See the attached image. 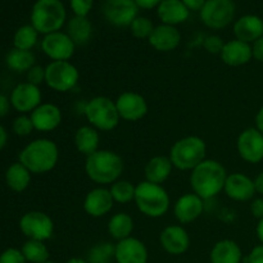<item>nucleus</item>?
I'll list each match as a JSON object with an SVG mask.
<instances>
[{
  "label": "nucleus",
  "instance_id": "1",
  "mask_svg": "<svg viewBox=\"0 0 263 263\" xmlns=\"http://www.w3.org/2000/svg\"><path fill=\"white\" fill-rule=\"evenodd\" d=\"M228 171L221 162L216 159H204L190 172V187L194 194L203 200H210L223 192Z\"/></svg>",
  "mask_w": 263,
  "mask_h": 263
},
{
  "label": "nucleus",
  "instance_id": "2",
  "mask_svg": "<svg viewBox=\"0 0 263 263\" xmlns=\"http://www.w3.org/2000/svg\"><path fill=\"white\" fill-rule=\"evenodd\" d=\"M125 170L122 157L109 149H99L85 159V174L98 186H109Z\"/></svg>",
  "mask_w": 263,
  "mask_h": 263
},
{
  "label": "nucleus",
  "instance_id": "3",
  "mask_svg": "<svg viewBox=\"0 0 263 263\" xmlns=\"http://www.w3.org/2000/svg\"><path fill=\"white\" fill-rule=\"evenodd\" d=\"M59 161V148L55 141L46 138L35 139L28 143L18 156V162L31 174L43 175L53 171Z\"/></svg>",
  "mask_w": 263,
  "mask_h": 263
},
{
  "label": "nucleus",
  "instance_id": "4",
  "mask_svg": "<svg viewBox=\"0 0 263 263\" xmlns=\"http://www.w3.org/2000/svg\"><path fill=\"white\" fill-rule=\"evenodd\" d=\"M134 202L139 212L149 218L163 217L171 207V198L163 185L153 184L146 180L136 184Z\"/></svg>",
  "mask_w": 263,
  "mask_h": 263
},
{
  "label": "nucleus",
  "instance_id": "5",
  "mask_svg": "<svg viewBox=\"0 0 263 263\" xmlns=\"http://www.w3.org/2000/svg\"><path fill=\"white\" fill-rule=\"evenodd\" d=\"M174 168L192 172L207 159V144L200 136L187 135L172 144L168 154Z\"/></svg>",
  "mask_w": 263,
  "mask_h": 263
},
{
  "label": "nucleus",
  "instance_id": "6",
  "mask_svg": "<svg viewBox=\"0 0 263 263\" xmlns=\"http://www.w3.org/2000/svg\"><path fill=\"white\" fill-rule=\"evenodd\" d=\"M31 25L41 35L61 31L66 25L67 10L62 0H36L31 9Z\"/></svg>",
  "mask_w": 263,
  "mask_h": 263
},
{
  "label": "nucleus",
  "instance_id": "7",
  "mask_svg": "<svg viewBox=\"0 0 263 263\" xmlns=\"http://www.w3.org/2000/svg\"><path fill=\"white\" fill-rule=\"evenodd\" d=\"M84 116L89 125L100 133L115 130L121 121L116 102L108 97H94L87 100Z\"/></svg>",
  "mask_w": 263,
  "mask_h": 263
},
{
  "label": "nucleus",
  "instance_id": "8",
  "mask_svg": "<svg viewBox=\"0 0 263 263\" xmlns=\"http://www.w3.org/2000/svg\"><path fill=\"white\" fill-rule=\"evenodd\" d=\"M80 81L79 68L69 61L50 62L45 67V84L57 92H68Z\"/></svg>",
  "mask_w": 263,
  "mask_h": 263
},
{
  "label": "nucleus",
  "instance_id": "9",
  "mask_svg": "<svg viewBox=\"0 0 263 263\" xmlns=\"http://www.w3.org/2000/svg\"><path fill=\"white\" fill-rule=\"evenodd\" d=\"M234 0H207L199 12L203 25L211 30H222L235 18Z\"/></svg>",
  "mask_w": 263,
  "mask_h": 263
},
{
  "label": "nucleus",
  "instance_id": "10",
  "mask_svg": "<svg viewBox=\"0 0 263 263\" xmlns=\"http://www.w3.org/2000/svg\"><path fill=\"white\" fill-rule=\"evenodd\" d=\"M20 230L31 240L46 241L54 234V222L49 215L41 211H30L20 220Z\"/></svg>",
  "mask_w": 263,
  "mask_h": 263
},
{
  "label": "nucleus",
  "instance_id": "11",
  "mask_svg": "<svg viewBox=\"0 0 263 263\" xmlns=\"http://www.w3.org/2000/svg\"><path fill=\"white\" fill-rule=\"evenodd\" d=\"M41 50L51 62L71 61L76 51V44L67 32L57 31L48 33L41 40Z\"/></svg>",
  "mask_w": 263,
  "mask_h": 263
},
{
  "label": "nucleus",
  "instance_id": "12",
  "mask_svg": "<svg viewBox=\"0 0 263 263\" xmlns=\"http://www.w3.org/2000/svg\"><path fill=\"white\" fill-rule=\"evenodd\" d=\"M104 18L116 27H130L139 15L135 0H105L103 4Z\"/></svg>",
  "mask_w": 263,
  "mask_h": 263
},
{
  "label": "nucleus",
  "instance_id": "13",
  "mask_svg": "<svg viewBox=\"0 0 263 263\" xmlns=\"http://www.w3.org/2000/svg\"><path fill=\"white\" fill-rule=\"evenodd\" d=\"M236 151L247 163L257 164L263 161V134L256 127H248L239 134Z\"/></svg>",
  "mask_w": 263,
  "mask_h": 263
},
{
  "label": "nucleus",
  "instance_id": "14",
  "mask_svg": "<svg viewBox=\"0 0 263 263\" xmlns=\"http://www.w3.org/2000/svg\"><path fill=\"white\" fill-rule=\"evenodd\" d=\"M115 102L120 118L126 122H138L148 115V102L139 92L125 91Z\"/></svg>",
  "mask_w": 263,
  "mask_h": 263
},
{
  "label": "nucleus",
  "instance_id": "15",
  "mask_svg": "<svg viewBox=\"0 0 263 263\" xmlns=\"http://www.w3.org/2000/svg\"><path fill=\"white\" fill-rule=\"evenodd\" d=\"M10 104L21 115H27L33 112L39 105L43 103V94L40 86L30 84V82H21L10 92Z\"/></svg>",
  "mask_w": 263,
  "mask_h": 263
},
{
  "label": "nucleus",
  "instance_id": "16",
  "mask_svg": "<svg viewBox=\"0 0 263 263\" xmlns=\"http://www.w3.org/2000/svg\"><path fill=\"white\" fill-rule=\"evenodd\" d=\"M159 244L166 253L181 256L190 247V236L182 225H168L159 234Z\"/></svg>",
  "mask_w": 263,
  "mask_h": 263
},
{
  "label": "nucleus",
  "instance_id": "17",
  "mask_svg": "<svg viewBox=\"0 0 263 263\" xmlns=\"http://www.w3.org/2000/svg\"><path fill=\"white\" fill-rule=\"evenodd\" d=\"M113 207H115V200L109 189L105 186H97L89 190L82 203L85 213L92 218L104 217L113 210Z\"/></svg>",
  "mask_w": 263,
  "mask_h": 263
},
{
  "label": "nucleus",
  "instance_id": "18",
  "mask_svg": "<svg viewBox=\"0 0 263 263\" xmlns=\"http://www.w3.org/2000/svg\"><path fill=\"white\" fill-rule=\"evenodd\" d=\"M204 202L199 195L186 193L177 198L174 204L175 218L180 225H187L197 221L204 212Z\"/></svg>",
  "mask_w": 263,
  "mask_h": 263
},
{
  "label": "nucleus",
  "instance_id": "19",
  "mask_svg": "<svg viewBox=\"0 0 263 263\" xmlns=\"http://www.w3.org/2000/svg\"><path fill=\"white\" fill-rule=\"evenodd\" d=\"M149 252L145 243L135 236L117 241L115 244L116 263H148Z\"/></svg>",
  "mask_w": 263,
  "mask_h": 263
},
{
  "label": "nucleus",
  "instance_id": "20",
  "mask_svg": "<svg viewBox=\"0 0 263 263\" xmlns=\"http://www.w3.org/2000/svg\"><path fill=\"white\" fill-rule=\"evenodd\" d=\"M31 121L36 131L51 133L61 126L63 115L61 108L53 103H41L33 112L30 113Z\"/></svg>",
  "mask_w": 263,
  "mask_h": 263
},
{
  "label": "nucleus",
  "instance_id": "21",
  "mask_svg": "<svg viewBox=\"0 0 263 263\" xmlns=\"http://www.w3.org/2000/svg\"><path fill=\"white\" fill-rule=\"evenodd\" d=\"M223 192L235 202H248V200L254 199L256 195V187H254V181L249 176L241 172H234L229 174L226 179Z\"/></svg>",
  "mask_w": 263,
  "mask_h": 263
},
{
  "label": "nucleus",
  "instance_id": "22",
  "mask_svg": "<svg viewBox=\"0 0 263 263\" xmlns=\"http://www.w3.org/2000/svg\"><path fill=\"white\" fill-rule=\"evenodd\" d=\"M148 43L154 50L161 51V53H170L179 48L181 43V32L176 26L170 25H161L156 26L149 36Z\"/></svg>",
  "mask_w": 263,
  "mask_h": 263
},
{
  "label": "nucleus",
  "instance_id": "23",
  "mask_svg": "<svg viewBox=\"0 0 263 263\" xmlns=\"http://www.w3.org/2000/svg\"><path fill=\"white\" fill-rule=\"evenodd\" d=\"M220 58L229 67L246 66L253 59L252 45L238 40V39L226 41L220 54Z\"/></svg>",
  "mask_w": 263,
  "mask_h": 263
},
{
  "label": "nucleus",
  "instance_id": "24",
  "mask_svg": "<svg viewBox=\"0 0 263 263\" xmlns=\"http://www.w3.org/2000/svg\"><path fill=\"white\" fill-rule=\"evenodd\" d=\"M233 32L235 39L252 45L263 36V20L256 14L241 15L234 23Z\"/></svg>",
  "mask_w": 263,
  "mask_h": 263
},
{
  "label": "nucleus",
  "instance_id": "25",
  "mask_svg": "<svg viewBox=\"0 0 263 263\" xmlns=\"http://www.w3.org/2000/svg\"><path fill=\"white\" fill-rule=\"evenodd\" d=\"M157 15L163 25L177 26L186 22L190 10L181 0H162L157 8Z\"/></svg>",
  "mask_w": 263,
  "mask_h": 263
},
{
  "label": "nucleus",
  "instance_id": "26",
  "mask_svg": "<svg viewBox=\"0 0 263 263\" xmlns=\"http://www.w3.org/2000/svg\"><path fill=\"white\" fill-rule=\"evenodd\" d=\"M243 259L240 246L233 239L217 241L210 252V263H241Z\"/></svg>",
  "mask_w": 263,
  "mask_h": 263
},
{
  "label": "nucleus",
  "instance_id": "27",
  "mask_svg": "<svg viewBox=\"0 0 263 263\" xmlns=\"http://www.w3.org/2000/svg\"><path fill=\"white\" fill-rule=\"evenodd\" d=\"M172 170L174 164L168 156H154L146 162L144 167V175L146 181L163 185L171 176Z\"/></svg>",
  "mask_w": 263,
  "mask_h": 263
},
{
  "label": "nucleus",
  "instance_id": "28",
  "mask_svg": "<svg viewBox=\"0 0 263 263\" xmlns=\"http://www.w3.org/2000/svg\"><path fill=\"white\" fill-rule=\"evenodd\" d=\"M73 143L79 153L85 157L91 156L100 149V131L90 125L81 126L74 133Z\"/></svg>",
  "mask_w": 263,
  "mask_h": 263
},
{
  "label": "nucleus",
  "instance_id": "29",
  "mask_svg": "<svg viewBox=\"0 0 263 263\" xmlns=\"http://www.w3.org/2000/svg\"><path fill=\"white\" fill-rule=\"evenodd\" d=\"M134 228H135V222H134L133 216L128 215L127 212H117L108 221L107 231L110 238L120 241L133 236L131 234H133Z\"/></svg>",
  "mask_w": 263,
  "mask_h": 263
},
{
  "label": "nucleus",
  "instance_id": "30",
  "mask_svg": "<svg viewBox=\"0 0 263 263\" xmlns=\"http://www.w3.org/2000/svg\"><path fill=\"white\" fill-rule=\"evenodd\" d=\"M31 175L32 174L21 162H15L5 171V182L12 192L22 193L30 186Z\"/></svg>",
  "mask_w": 263,
  "mask_h": 263
},
{
  "label": "nucleus",
  "instance_id": "31",
  "mask_svg": "<svg viewBox=\"0 0 263 263\" xmlns=\"http://www.w3.org/2000/svg\"><path fill=\"white\" fill-rule=\"evenodd\" d=\"M67 33L76 45H85L92 36V25L87 17L73 15L67 22Z\"/></svg>",
  "mask_w": 263,
  "mask_h": 263
},
{
  "label": "nucleus",
  "instance_id": "32",
  "mask_svg": "<svg viewBox=\"0 0 263 263\" xmlns=\"http://www.w3.org/2000/svg\"><path fill=\"white\" fill-rule=\"evenodd\" d=\"M5 63L9 69L17 73H27L31 68L36 64V58L32 51L30 50H20V49L13 48L5 57Z\"/></svg>",
  "mask_w": 263,
  "mask_h": 263
},
{
  "label": "nucleus",
  "instance_id": "33",
  "mask_svg": "<svg viewBox=\"0 0 263 263\" xmlns=\"http://www.w3.org/2000/svg\"><path fill=\"white\" fill-rule=\"evenodd\" d=\"M21 252L25 256L26 261L30 263H44L50 261V252L46 247L45 241L31 240L27 239L21 248Z\"/></svg>",
  "mask_w": 263,
  "mask_h": 263
},
{
  "label": "nucleus",
  "instance_id": "34",
  "mask_svg": "<svg viewBox=\"0 0 263 263\" xmlns=\"http://www.w3.org/2000/svg\"><path fill=\"white\" fill-rule=\"evenodd\" d=\"M40 33L35 30L32 25H23L15 31L13 36V46L20 50H32L39 41Z\"/></svg>",
  "mask_w": 263,
  "mask_h": 263
},
{
  "label": "nucleus",
  "instance_id": "35",
  "mask_svg": "<svg viewBox=\"0 0 263 263\" xmlns=\"http://www.w3.org/2000/svg\"><path fill=\"white\" fill-rule=\"evenodd\" d=\"M108 189H109L110 194H112L115 203H118V204H127V203L134 202L136 185H134L128 180H117L112 185H109Z\"/></svg>",
  "mask_w": 263,
  "mask_h": 263
},
{
  "label": "nucleus",
  "instance_id": "36",
  "mask_svg": "<svg viewBox=\"0 0 263 263\" xmlns=\"http://www.w3.org/2000/svg\"><path fill=\"white\" fill-rule=\"evenodd\" d=\"M115 259V244L103 241L92 247L87 254L89 263H109Z\"/></svg>",
  "mask_w": 263,
  "mask_h": 263
},
{
  "label": "nucleus",
  "instance_id": "37",
  "mask_svg": "<svg viewBox=\"0 0 263 263\" xmlns=\"http://www.w3.org/2000/svg\"><path fill=\"white\" fill-rule=\"evenodd\" d=\"M154 27L151 18L144 17V15H138L135 20L133 21V23L130 25V31L133 33L134 37L140 39V40H148L149 36L153 32Z\"/></svg>",
  "mask_w": 263,
  "mask_h": 263
},
{
  "label": "nucleus",
  "instance_id": "38",
  "mask_svg": "<svg viewBox=\"0 0 263 263\" xmlns=\"http://www.w3.org/2000/svg\"><path fill=\"white\" fill-rule=\"evenodd\" d=\"M12 128L13 133L18 136H28L35 130L30 115H20L17 118H14Z\"/></svg>",
  "mask_w": 263,
  "mask_h": 263
},
{
  "label": "nucleus",
  "instance_id": "39",
  "mask_svg": "<svg viewBox=\"0 0 263 263\" xmlns=\"http://www.w3.org/2000/svg\"><path fill=\"white\" fill-rule=\"evenodd\" d=\"M223 45H225V41L218 35H208L204 39V41H203V48H204V50L207 53L213 54V55H220Z\"/></svg>",
  "mask_w": 263,
  "mask_h": 263
},
{
  "label": "nucleus",
  "instance_id": "40",
  "mask_svg": "<svg viewBox=\"0 0 263 263\" xmlns=\"http://www.w3.org/2000/svg\"><path fill=\"white\" fill-rule=\"evenodd\" d=\"M69 7L73 15L87 17L94 7V0H69Z\"/></svg>",
  "mask_w": 263,
  "mask_h": 263
},
{
  "label": "nucleus",
  "instance_id": "41",
  "mask_svg": "<svg viewBox=\"0 0 263 263\" xmlns=\"http://www.w3.org/2000/svg\"><path fill=\"white\" fill-rule=\"evenodd\" d=\"M0 263H27L21 249L8 248L0 254Z\"/></svg>",
  "mask_w": 263,
  "mask_h": 263
},
{
  "label": "nucleus",
  "instance_id": "42",
  "mask_svg": "<svg viewBox=\"0 0 263 263\" xmlns=\"http://www.w3.org/2000/svg\"><path fill=\"white\" fill-rule=\"evenodd\" d=\"M26 77H27V82L36 85V86H40L41 84H45V67L35 64L26 73Z\"/></svg>",
  "mask_w": 263,
  "mask_h": 263
},
{
  "label": "nucleus",
  "instance_id": "43",
  "mask_svg": "<svg viewBox=\"0 0 263 263\" xmlns=\"http://www.w3.org/2000/svg\"><path fill=\"white\" fill-rule=\"evenodd\" d=\"M244 263H263V244L254 247L248 256L243 259Z\"/></svg>",
  "mask_w": 263,
  "mask_h": 263
},
{
  "label": "nucleus",
  "instance_id": "44",
  "mask_svg": "<svg viewBox=\"0 0 263 263\" xmlns=\"http://www.w3.org/2000/svg\"><path fill=\"white\" fill-rule=\"evenodd\" d=\"M251 213L257 220L263 218V197L254 198L251 203Z\"/></svg>",
  "mask_w": 263,
  "mask_h": 263
},
{
  "label": "nucleus",
  "instance_id": "45",
  "mask_svg": "<svg viewBox=\"0 0 263 263\" xmlns=\"http://www.w3.org/2000/svg\"><path fill=\"white\" fill-rule=\"evenodd\" d=\"M252 54H253V59L263 63V36L252 44Z\"/></svg>",
  "mask_w": 263,
  "mask_h": 263
},
{
  "label": "nucleus",
  "instance_id": "46",
  "mask_svg": "<svg viewBox=\"0 0 263 263\" xmlns=\"http://www.w3.org/2000/svg\"><path fill=\"white\" fill-rule=\"evenodd\" d=\"M135 3L139 7V9L151 10V9H157L158 5L162 3V0H135Z\"/></svg>",
  "mask_w": 263,
  "mask_h": 263
},
{
  "label": "nucleus",
  "instance_id": "47",
  "mask_svg": "<svg viewBox=\"0 0 263 263\" xmlns=\"http://www.w3.org/2000/svg\"><path fill=\"white\" fill-rule=\"evenodd\" d=\"M10 107V99L8 97H5L4 94H0V118L5 117V116L9 113Z\"/></svg>",
  "mask_w": 263,
  "mask_h": 263
},
{
  "label": "nucleus",
  "instance_id": "48",
  "mask_svg": "<svg viewBox=\"0 0 263 263\" xmlns=\"http://www.w3.org/2000/svg\"><path fill=\"white\" fill-rule=\"evenodd\" d=\"M181 2L186 5V8L190 12H192V10H194V12H200V9H202L203 5L205 4L207 0H181Z\"/></svg>",
  "mask_w": 263,
  "mask_h": 263
},
{
  "label": "nucleus",
  "instance_id": "49",
  "mask_svg": "<svg viewBox=\"0 0 263 263\" xmlns=\"http://www.w3.org/2000/svg\"><path fill=\"white\" fill-rule=\"evenodd\" d=\"M253 181H254V187H256V193L261 195V197H263V171L257 175L256 179H254Z\"/></svg>",
  "mask_w": 263,
  "mask_h": 263
},
{
  "label": "nucleus",
  "instance_id": "50",
  "mask_svg": "<svg viewBox=\"0 0 263 263\" xmlns=\"http://www.w3.org/2000/svg\"><path fill=\"white\" fill-rule=\"evenodd\" d=\"M254 121H256V126H254V127H256L259 133L263 134V105L259 108L258 112H257Z\"/></svg>",
  "mask_w": 263,
  "mask_h": 263
},
{
  "label": "nucleus",
  "instance_id": "51",
  "mask_svg": "<svg viewBox=\"0 0 263 263\" xmlns=\"http://www.w3.org/2000/svg\"><path fill=\"white\" fill-rule=\"evenodd\" d=\"M7 141H8V133L4 128V126L0 123V151L7 145Z\"/></svg>",
  "mask_w": 263,
  "mask_h": 263
},
{
  "label": "nucleus",
  "instance_id": "52",
  "mask_svg": "<svg viewBox=\"0 0 263 263\" xmlns=\"http://www.w3.org/2000/svg\"><path fill=\"white\" fill-rule=\"evenodd\" d=\"M256 235L258 238L259 243L263 244V218L258 220V223L256 226Z\"/></svg>",
  "mask_w": 263,
  "mask_h": 263
},
{
  "label": "nucleus",
  "instance_id": "53",
  "mask_svg": "<svg viewBox=\"0 0 263 263\" xmlns=\"http://www.w3.org/2000/svg\"><path fill=\"white\" fill-rule=\"evenodd\" d=\"M66 263H89V262H87V259L80 258V257H72V258H69Z\"/></svg>",
  "mask_w": 263,
  "mask_h": 263
},
{
  "label": "nucleus",
  "instance_id": "54",
  "mask_svg": "<svg viewBox=\"0 0 263 263\" xmlns=\"http://www.w3.org/2000/svg\"><path fill=\"white\" fill-rule=\"evenodd\" d=\"M44 263H55V262H53V261H48V262H44Z\"/></svg>",
  "mask_w": 263,
  "mask_h": 263
}]
</instances>
